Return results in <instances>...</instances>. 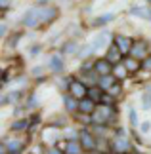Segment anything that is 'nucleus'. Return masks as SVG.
I'll return each instance as SVG.
<instances>
[{
    "label": "nucleus",
    "mask_w": 151,
    "mask_h": 154,
    "mask_svg": "<svg viewBox=\"0 0 151 154\" xmlns=\"http://www.w3.org/2000/svg\"><path fill=\"white\" fill-rule=\"evenodd\" d=\"M115 74H117V76H124L126 74V67H115Z\"/></svg>",
    "instance_id": "24"
},
{
    "label": "nucleus",
    "mask_w": 151,
    "mask_h": 154,
    "mask_svg": "<svg viewBox=\"0 0 151 154\" xmlns=\"http://www.w3.org/2000/svg\"><path fill=\"white\" fill-rule=\"evenodd\" d=\"M2 2V8H8V0H0Z\"/></svg>",
    "instance_id": "29"
},
{
    "label": "nucleus",
    "mask_w": 151,
    "mask_h": 154,
    "mask_svg": "<svg viewBox=\"0 0 151 154\" xmlns=\"http://www.w3.org/2000/svg\"><path fill=\"white\" fill-rule=\"evenodd\" d=\"M29 53H31V55H37V53H38V46H33V48H29Z\"/></svg>",
    "instance_id": "28"
},
{
    "label": "nucleus",
    "mask_w": 151,
    "mask_h": 154,
    "mask_svg": "<svg viewBox=\"0 0 151 154\" xmlns=\"http://www.w3.org/2000/svg\"><path fill=\"white\" fill-rule=\"evenodd\" d=\"M142 103H143L146 109H151V91H147V93L142 95Z\"/></svg>",
    "instance_id": "19"
},
{
    "label": "nucleus",
    "mask_w": 151,
    "mask_h": 154,
    "mask_svg": "<svg viewBox=\"0 0 151 154\" xmlns=\"http://www.w3.org/2000/svg\"><path fill=\"white\" fill-rule=\"evenodd\" d=\"M80 139H82V149H86V150H90V149H94V137H90V133L88 131H82L80 133Z\"/></svg>",
    "instance_id": "10"
},
{
    "label": "nucleus",
    "mask_w": 151,
    "mask_h": 154,
    "mask_svg": "<svg viewBox=\"0 0 151 154\" xmlns=\"http://www.w3.org/2000/svg\"><path fill=\"white\" fill-rule=\"evenodd\" d=\"M113 17H115V14H103L101 17H98V21H94L92 25H94V27H98V25H105V23H109Z\"/></svg>",
    "instance_id": "15"
},
{
    "label": "nucleus",
    "mask_w": 151,
    "mask_h": 154,
    "mask_svg": "<svg viewBox=\"0 0 151 154\" xmlns=\"http://www.w3.org/2000/svg\"><path fill=\"white\" fill-rule=\"evenodd\" d=\"M25 120H19V122H14V126H11V129H23L25 128Z\"/></svg>",
    "instance_id": "23"
},
{
    "label": "nucleus",
    "mask_w": 151,
    "mask_h": 154,
    "mask_svg": "<svg viewBox=\"0 0 151 154\" xmlns=\"http://www.w3.org/2000/svg\"><path fill=\"white\" fill-rule=\"evenodd\" d=\"M100 90H88V95H90V99H92V101H103V99L100 97Z\"/></svg>",
    "instance_id": "20"
},
{
    "label": "nucleus",
    "mask_w": 151,
    "mask_h": 154,
    "mask_svg": "<svg viewBox=\"0 0 151 154\" xmlns=\"http://www.w3.org/2000/svg\"><path fill=\"white\" fill-rule=\"evenodd\" d=\"M75 50H77V44L75 42H67L63 46V51L65 53H75Z\"/></svg>",
    "instance_id": "22"
},
{
    "label": "nucleus",
    "mask_w": 151,
    "mask_h": 154,
    "mask_svg": "<svg viewBox=\"0 0 151 154\" xmlns=\"http://www.w3.org/2000/svg\"><path fill=\"white\" fill-rule=\"evenodd\" d=\"M146 48H147V44L146 42H143V40H142V42L140 44H134V48H132V55H134L136 59H140V57H143V55H146Z\"/></svg>",
    "instance_id": "9"
},
{
    "label": "nucleus",
    "mask_w": 151,
    "mask_h": 154,
    "mask_svg": "<svg viewBox=\"0 0 151 154\" xmlns=\"http://www.w3.org/2000/svg\"><path fill=\"white\" fill-rule=\"evenodd\" d=\"M115 44H117V48L120 50V53H128L134 48V42H132V38H128V36H117L115 38Z\"/></svg>",
    "instance_id": "3"
},
{
    "label": "nucleus",
    "mask_w": 151,
    "mask_h": 154,
    "mask_svg": "<svg viewBox=\"0 0 151 154\" xmlns=\"http://www.w3.org/2000/svg\"><path fill=\"white\" fill-rule=\"evenodd\" d=\"M115 80H117V76H111V74L101 76V80H100V88H101V90H109V88L115 84Z\"/></svg>",
    "instance_id": "12"
},
{
    "label": "nucleus",
    "mask_w": 151,
    "mask_h": 154,
    "mask_svg": "<svg viewBox=\"0 0 151 154\" xmlns=\"http://www.w3.org/2000/svg\"><path fill=\"white\" fill-rule=\"evenodd\" d=\"M78 149H80V145H78L77 141H69V145H67V154H78Z\"/></svg>",
    "instance_id": "17"
},
{
    "label": "nucleus",
    "mask_w": 151,
    "mask_h": 154,
    "mask_svg": "<svg viewBox=\"0 0 151 154\" xmlns=\"http://www.w3.org/2000/svg\"><path fill=\"white\" fill-rule=\"evenodd\" d=\"M63 99H65V109H67V110L73 112V110L78 109V103H77V99H73V95H65Z\"/></svg>",
    "instance_id": "14"
},
{
    "label": "nucleus",
    "mask_w": 151,
    "mask_h": 154,
    "mask_svg": "<svg viewBox=\"0 0 151 154\" xmlns=\"http://www.w3.org/2000/svg\"><path fill=\"white\" fill-rule=\"evenodd\" d=\"M120 57V50L119 48H111L109 50V53H107V61H109V63H115V61H117V59Z\"/></svg>",
    "instance_id": "16"
},
{
    "label": "nucleus",
    "mask_w": 151,
    "mask_h": 154,
    "mask_svg": "<svg viewBox=\"0 0 151 154\" xmlns=\"http://www.w3.org/2000/svg\"><path fill=\"white\" fill-rule=\"evenodd\" d=\"M107 38H109V34L107 32H101V34H98L94 40H92V50H100V48H103V46L107 44Z\"/></svg>",
    "instance_id": "6"
},
{
    "label": "nucleus",
    "mask_w": 151,
    "mask_h": 154,
    "mask_svg": "<svg viewBox=\"0 0 151 154\" xmlns=\"http://www.w3.org/2000/svg\"><path fill=\"white\" fill-rule=\"evenodd\" d=\"M130 14L136 15V17H142V19H146V21H151V10L149 8H132Z\"/></svg>",
    "instance_id": "8"
},
{
    "label": "nucleus",
    "mask_w": 151,
    "mask_h": 154,
    "mask_svg": "<svg viewBox=\"0 0 151 154\" xmlns=\"http://www.w3.org/2000/svg\"><path fill=\"white\" fill-rule=\"evenodd\" d=\"M94 69H96V72H100L101 76H107L111 72V69H113V65L107 61V59H100V61H96L94 65Z\"/></svg>",
    "instance_id": "4"
},
{
    "label": "nucleus",
    "mask_w": 151,
    "mask_h": 154,
    "mask_svg": "<svg viewBox=\"0 0 151 154\" xmlns=\"http://www.w3.org/2000/svg\"><path fill=\"white\" fill-rule=\"evenodd\" d=\"M71 95H73L75 99H77V97H84V95H88L86 86H84L82 82H71Z\"/></svg>",
    "instance_id": "5"
},
{
    "label": "nucleus",
    "mask_w": 151,
    "mask_h": 154,
    "mask_svg": "<svg viewBox=\"0 0 151 154\" xmlns=\"http://www.w3.org/2000/svg\"><path fill=\"white\" fill-rule=\"evenodd\" d=\"M21 146H23V145L19 143V141H17V143H10V145H8L10 154H14V152H19V150H21Z\"/></svg>",
    "instance_id": "21"
},
{
    "label": "nucleus",
    "mask_w": 151,
    "mask_h": 154,
    "mask_svg": "<svg viewBox=\"0 0 151 154\" xmlns=\"http://www.w3.org/2000/svg\"><path fill=\"white\" fill-rule=\"evenodd\" d=\"M143 69L151 70V57H146V61H143Z\"/></svg>",
    "instance_id": "26"
},
{
    "label": "nucleus",
    "mask_w": 151,
    "mask_h": 154,
    "mask_svg": "<svg viewBox=\"0 0 151 154\" xmlns=\"http://www.w3.org/2000/svg\"><path fill=\"white\" fill-rule=\"evenodd\" d=\"M115 146H117V150H128L130 145L126 139H117V143H115Z\"/></svg>",
    "instance_id": "18"
},
{
    "label": "nucleus",
    "mask_w": 151,
    "mask_h": 154,
    "mask_svg": "<svg viewBox=\"0 0 151 154\" xmlns=\"http://www.w3.org/2000/svg\"><path fill=\"white\" fill-rule=\"evenodd\" d=\"M38 15H40V23H50L57 17V10L54 6H38Z\"/></svg>",
    "instance_id": "1"
},
{
    "label": "nucleus",
    "mask_w": 151,
    "mask_h": 154,
    "mask_svg": "<svg viewBox=\"0 0 151 154\" xmlns=\"http://www.w3.org/2000/svg\"><path fill=\"white\" fill-rule=\"evenodd\" d=\"M140 129H142V131H143V133H146V131H149V129H151V122H143Z\"/></svg>",
    "instance_id": "25"
},
{
    "label": "nucleus",
    "mask_w": 151,
    "mask_h": 154,
    "mask_svg": "<svg viewBox=\"0 0 151 154\" xmlns=\"http://www.w3.org/2000/svg\"><path fill=\"white\" fill-rule=\"evenodd\" d=\"M94 103L96 101H92V99H82V101L80 103H78V110H80V112H84V114H92V112H94Z\"/></svg>",
    "instance_id": "7"
},
{
    "label": "nucleus",
    "mask_w": 151,
    "mask_h": 154,
    "mask_svg": "<svg viewBox=\"0 0 151 154\" xmlns=\"http://www.w3.org/2000/svg\"><path fill=\"white\" fill-rule=\"evenodd\" d=\"M130 120H132V124L136 126V110H134V109H130Z\"/></svg>",
    "instance_id": "27"
},
{
    "label": "nucleus",
    "mask_w": 151,
    "mask_h": 154,
    "mask_svg": "<svg viewBox=\"0 0 151 154\" xmlns=\"http://www.w3.org/2000/svg\"><path fill=\"white\" fill-rule=\"evenodd\" d=\"M44 2H48V0H38V4H42V6H46Z\"/></svg>",
    "instance_id": "30"
},
{
    "label": "nucleus",
    "mask_w": 151,
    "mask_h": 154,
    "mask_svg": "<svg viewBox=\"0 0 151 154\" xmlns=\"http://www.w3.org/2000/svg\"><path fill=\"white\" fill-rule=\"evenodd\" d=\"M50 69L54 70V72H59V70H63V59L59 55H54L50 59Z\"/></svg>",
    "instance_id": "11"
},
{
    "label": "nucleus",
    "mask_w": 151,
    "mask_h": 154,
    "mask_svg": "<svg viewBox=\"0 0 151 154\" xmlns=\"http://www.w3.org/2000/svg\"><path fill=\"white\" fill-rule=\"evenodd\" d=\"M124 63H126V65H124V67H126V70H130V72H134V70H138V69H140V61H138L136 57H128Z\"/></svg>",
    "instance_id": "13"
},
{
    "label": "nucleus",
    "mask_w": 151,
    "mask_h": 154,
    "mask_svg": "<svg viewBox=\"0 0 151 154\" xmlns=\"http://www.w3.org/2000/svg\"><path fill=\"white\" fill-rule=\"evenodd\" d=\"M23 23H25L27 27H38L40 25V15H38V8H31L25 11V15H23Z\"/></svg>",
    "instance_id": "2"
}]
</instances>
